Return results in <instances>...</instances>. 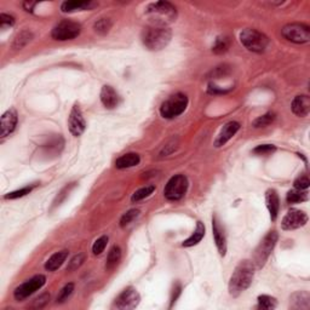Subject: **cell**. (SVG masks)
Listing matches in <instances>:
<instances>
[{"label":"cell","instance_id":"1","mask_svg":"<svg viewBox=\"0 0 310 310\" xmlns=\"http://www.w3.org/2000/svg\"><path fill=\"white\" fill-rule=\"evenodd\" d=\"M254 276V264L250 261H243L235 268L231 281H229V293L232 297H237L251 286Z\"/></svg>","mask_w":310,"mask_h":310},{"label":"cell","instance_id":"2","mask_svg":"<svg viewBox=\"0 0 310 310\" xmlns=\"http://www.w3.org/2000/svg\"><path fill=\"white\" fill-rule=\"evenodd\" d=\"M171 30L167 27L162 26H151L147 27L142 33V41L145 44L147 49L152 50V51H159V50L164 49L170 43Z\"/></svg>","mask_w":310,"mask_h":310},{"label":"cell","instance_id":"3","mask_svg":"<svg viewBox=\"0 0 310 310\" xmlns=\"http://www.w3.org/2000/svg\"><path fill=\"white\" fill-rule=\"evenodd\" d=\"M147 13L155 18L154 26L166 27V24L173 22L177 17L176 7L167 1L153 2L147 7Z\"/></svg>","mask_w":310,"mask_h":310},{"label":"cell","instance_id":"4","mask_svg":"<svg viewBox=\"0 0 310 310\" xmlns=\"http://www.w3.org/2000/svg\"><path fill=\"white\" fill-rule=\"evenodd\" d=\"M240 41L248 51L252 52H264L269 45V39L265 34L256 29H243L239 35Z\"/></svg>","mask_w":310,"mask_h":310},{"label":"cell","instance_id":"5","mask_svg":"<svg viewBox=\"0 0 310 310\" xmlns=\"http://www.w3.org/2000/svg\"><path fill=\"white\" fill-rule=\"evenodd\" d=\"M188 107V97L184 93H174L160 107V114L165 119H173L183 114Z\"/></svg>","mask_w":310,"mask_h":310},{"label":"cell","instance_id":"6","mask_svg":"<svg viewBox=\"0 0 310 310\" xmlns=\"http://www.w3.org/2000/svg\"><path fill=\"white\" fill-rule=\"evenodd\" d=\"M276 241H278V232H269L262 240L258 247L256 248L253 256V264L254 267L262 268L265 264V262L269 258L271 251L275 247Z\"/></svg>","mask_w":310,"mask_h":310},{"label":"cell","instance_id":"7","mask_svg":"<svg viewBox=\"0 0 310 310\" xmlns=\"http://www.w3.org/2000/svg\"><path fill=\"white\" fill-rule=\"evenodd\" d=\"M188 189V179L183 174H176L166 184L164 195L167 200L176 201L184 196Z\"/></svg>","mask_w":310,"mask_h":310},{"label":"cell","instance_id":"8","mask_svg":"<svg viewBox=\"0 0 310 310\" xmlns=\"http://www.w3.org/2000/svg\"><path fill=\"white\" fill-rule=\"evenodd\" d=\"M80 32H81V26L79 23L65 19V21L60 22V23L55 26V28L52 29L51 35L56 40L66 41L76 39L80 34Z\"/></svg>","mask_w":310,"mask_h":310},{"label":"cell","instance_id":"9","mask_svg":"<svg viewBox=\"0 0 310 310\" xmlns=\"http://www.w3.org/2000/svg\"><path fill=\"white\" fill-rule=\"evenodd\" d=\"M282 35L296 44H304L310 40V29L303 23H290L282 28Z\"/></svg>","mask_w":310,"mask_h":310},{"label":"cell","instance_id":"10","mask_svg":"<svg viewBox=\"0 0 310 310\" xmlns=\"http://www.w3.org/2000/svg\"><path fill=\"white\" fill-rule=\"evenodd\" d=\"M45 276L44 275H35L28 281L23 282L22 285H19L17 289L13 292V297L17 301H23L27 297H29L30 295H33L34 292H37L38 290H40L41 287L45 285Z\"/></svg>","mask_w":310,"mask_h":310},{"label":"cell","instance_id":"11","mask_svg":"<svg viewBox=\"0 0 310 310\" xmlns=\"http://www.w3.org/2000/svg\"><path fill=\"white\" fill-rule=\"evenodd\" d=\"M141 297L140 293L137 292V290L134 287H127L126 290H124L120 295L118 296V298L115 300V308L116 309H134L140 304Z\"/></svg>","mask_w":310,"mask_h":310},{"label":"cell","instance_id":"12","mask_svg":"<svg viewBox=\"0 0 310 310\" xmlns=\"http://www.w3.org/2000/svg\"><path fill=\"white\" fill-rule=\"evenodd\" d=\"M307 222H308V216L306 212L292 209L286 213V216L282 220L281 226L284 231H293V229L304 227Z\"/></svg>","mask_w":310,"mask_h":310},{"label":"cell","instance_id":"13","mask_svg":"<svg viewBox=\"0 0 310 310\" xmlns=\"http://www.w3.org/2000/svg\"><path fill=\"white\" fill-rule=\"evenodd\" d=\"M68 124H69V131H71L72 135L76 136V137L82 135V132L86 129V123H85L84 116H82V113L81 110H80L79 106H77V104L73 107V109H72L71 115H69Z\"/></svg>","mask_w":310,"mask_h":310},{"label":"cell","instance_id":"14","mask_svg":"<svg viewBox=\"0 0 310 310\" xmlns=\"http://www.w3.org/2000/svg\"><path fill=\"white\" fill-rule=\"evenodd\" d=\"M239 129L240 124L236 123V121H229V123H227L226 125L222 127L220 134H218L217 138H216L215 147H217V148L223 147L229 140H232V138L234 137L235 134L239 131Z\"/></svg>","mask_w":310,"mask_h":310},{"label":"cell","instance_id":"15","mask_svg":"<svg viewBox=\"0 0 310 310\" xmlns=\"http://www.w3.org/2000/svg\"><path fill=\"white\" fill-rule=\"evenodd\" d=\"M17 113L15 109H9L4 115L1 116V125H0V136L6 137L10 134H12L13 130L17 125Z\"/></svg>","mask_w":310,"mask_h":310},{"label":"cell","instance_id":"16","mask_svg":"<svg viewBox=\"0 0 310 310\" xmlns=\"http://www.w3.org/2000/svg\"><path fill=\"white\" fill-rule=\"evenodd\" d=\"M212 231H213V237H215L216 246L217 250L220 252L221 256H226L227 253V239L226 232H224L223 227L218 222L217 217L212 218Z\"/></svg>","mask_w":310,"mask_h":310},{"label":"cell","instance_id":"17","mask_svg":"<svg viewBox=\"0 0 310 310\" xmlns=\"http://www.w3.org/2000/svg\"><path fill=\"white\" fill-rule=\"evenodd\" d=\"M101 101L107 109H114V108L118 107L119 102H120V97L116 93L114 88L106 85L101 90Z\"/></svg>","mask_w":310,"mask_h":310},{"label":"cell","instance_id":"18","mask_svg":"<svg viewBox=\"0 0 310 310\" xmlns=\"http://www.w3.org/2000/svg\"><path fill=\"white\" fill-rule=\"evenodd\" d=\"M292 112L297 116L304 118L310 112V98L307 95H300L296 97L292 102Z\"/></svg>","mask_w":310,"mask_h":310},{"label":"cell","instance_id":"19","mask_svg":"<svg viewBox=\"0 0 310 310\" xmlns=\"http://www.w3.org/2000/svg\"><path fill=\"white\" fill-rule=\"evenodd\" d=\"M265 203H267L268 211L270 213V220L275 221L279 215V207H280V203H279V196L274 189L267 190L265 193Z\"/></svg>","mask_w":310,"mask_h":310},{"label":"cell","instance_id":"20","mask_svg":"<svg viewBox=\"0 0 310 310\" xmlns=\"http://www.w3.org/2000/svg\"><path fill=\"white\" fill-rule=\"evenodd\" d=\"M291 308L293 309H309L310 295L306 291L296 292L291 296Z\"/></svg>","mask_w":310,"mask_h":310},{"label":"cell","instance_id":"21","mask_svg":"<svg viewBox=\"0 0 310 310\" xmlns=\"http://www.w3.org/2000/svg\"><path fill=\"white\" fill-rule=\"evenodd\" d=\"M141 159L140 155L136 153H127L121 155L120 157H118L115 161L116 168H120V170H124V168H130L134 167V166H137L140 164Z\"/></svg>","mask_w":310,"mask_h":310},{"label":"cell","instance_id":"22","mask_svg":"<svg viewBox=\"0 0 310 310\" xmlns=\"http://www.w3.org/2000/svg\"><path fill=\"white\" fill-rule=\"evenodd\" d=\"M95 5V2L92 1H65L61 6V10L63 12H76V11L91 10Z\"/></svg>","mask_w":310,"mask_h":310},{"label":"cell","instance_id":"23","mask_svg":"<svg viewBox=\"0 0 310 310\" xmlns=\"http://www.w3.org/2000/svg\"><path fill=\"white\" fill-rule=\"evenodd\" d=\"M68 257V251H60L56 252L55 254H52L51 257L48 259V262L45 263V269L48 271H55L57 270L63 263L66 262Z\"/></svg>","mask_w":310,"mask_h":310},{"label":"cell","instance_id":"24","mask_svg":"<svg viewBox=\"0 0 310 310\" xmlns=\"http://www.w3.org/2000/svg\"><path fill=\"white\" fill-rule=\"evenodd\" d=\"M121 259V250L119 246H113L110 248L109 253L107 256V263H106V269L107 270H112L118 265V263L120 262Z\"/></svg>","mask_w":310,"mask_h":310},{"label":"cell","instance_id":"25","mask_svg":"<svg viewBox=\"0 0 310 310\" xmlns=\"http://www.w3.org/2000/svg\"><path fill=\"white\" fill-rule=\"evenodd\" d=\"M204 235H205V226L201 222H198L194 234L189 237V239L185 240V241L183 242V246L184 247H192V246L196 245V243H199L201 241V239L204 237Z\"/></svg>","mask_w":310,"mask_h":310},{"label":"cell","instance_id":"26","mask_svg":"<svg viewBox=\"0 0 310 310\" xmlns=\"http://www.w3.org/2000/svg\"><path fill=\"white\" fill-rule=\"evenodd\" d=\"M154 190H155L154 185H147V187L141 188V189L136 190V192L134 193V195H132V198H131V201L132 203H138V201H141V200H143V199L151 196Z\"/></svg>","mask_w":310,"mask_h":310},{"label":"cell","instance_id":"27","mask_svg":"<svg viewBox=\"0 0 310 310\" xmlns=\"http://www.w3.org/2000/svg\"><path fill=\"white\" fill-rule=\"evenodd\" d=\"M229 46H231V40L228 37H218L216 39L215 45L212 46V51L215 54H224L228 51Z\"/></svg>","mask_w":310,"mask_h":310},{"label":"cell","instance_id":"28","mask_svg":"<svg viewBox=\"0 0 310 310\" xmlns=\"http://www.w3.org/2000/svg\"><path fill=\"white\" fill-rule=\"evenodd\" d=\"M32 38H33L32 33L28 32V30H23V32H21L19 34H17V37L15 38V40H13V44H12L13 49H22L23 46H26L30 40H32Z\"/></svg>","mask_w":310,"mask_h":310},{"label":"cell","instance_id":"29","mask_svg":"<svg viewBox=\"0 0 310 310\" xmlns=\"http://www.w3.org/2000/svg\"><path fill=\"white\" fill-rule=\"evenodd\" d=\"M307 199H308V196H307V193H304L303 190H298V189L290 190V192L287 193V196H286V200L289 204L303 203V201H306Z\"/></svg>","mask_w":310,"mask_h":310},{"label":"cell","instance_id":"30","mask_svg":"<svg viewBox=\"0 0 310 310\" xmlns=\"http://www.w3.org/2000/svg\"><path fill=\"white\" fill-rule=\"evenodd\" d=\"M276 306H278V302L274 297H270V296L267 295H262L258 297V307L261 309L271 310L275 309Z\"/></svg>","mask_w":310,"mask_h":310},{"label":"cell","instance_id":"31","mask_svg":"<svg viewBox=\"0 0 310 310\" xmlns=\"http://www.w3.org/2000/svg\"><path fill=\"white\" fill-rule=\"evenodd\" d=\"M93 28H95L96 33L104 35L112 28V22H110L109 18H101L96 22Z\"/></svg>","mask_w":310,"mask_h":310},{"label":"cell","instance_id":"32","mask_svg":"<svg viewBox=\"0 0 310 310\" xmlns=\"http://www.w3.org/2000/svg\"><path fill=\"white\" fill-rule=\"evenodd\" d=\"M274 119H275V114H274V113H268V114L257 118L256 120L253 121V126L257 127V129H258V127H265L270 125L274 121Z\"/></svg>","mask_w":310,"mask_h":310},{"label":"cell","instance_id":"33","mask_svg":"<svg viewBox=\"0 0 310 310\" xmlns=\"http://www.w3.org/2000/svg\"><path fill=\"white\" fill-rule=\"evenodd\" d=\"M85 259H86V256H85V253H78L77 256H74L73 258L71 259V262H69V264L67 267V270L68 271L77 270L78 268H80L82 264H84Z\"/></svg>","mask_w":310,"mask_h":310},{"label":"cell","instance_id":"34","mask_svg":"<svg viewBox=\"0 0 310 310\" xmlns=\"http://www.w3.org/2000/svg\"><path fill=\"white\" fill-rule=\"evenodd\" d=\"M140 216V210H130V211H127L125 215H123V217H121L120 220V226L121 227H126L129 226L130 223H132L134 221L136 220V218Z\"/></svg>","mask_w":310,"mask_h":310},{"label":"cell","instance_id":"35","mask_svg":"<svg viewBox=\"0 0 310 310\" xmlns=\"http://www.w3.org/2000/svg\"><path fill=\"white\" fill-rule=\"evenodd\" d=\"M74 291V285L73 284H67L62 290L60 291L57 296V303H63V302L68 301V298L71 297L72 293Z\"/></svg>","mask_w":310,"mask_h":310},{"label":"cell","instance_id":"36","mask_svg":"<svg viewBox=\"0 0 310 310\" xmlns=\"http://www.w3.org/2000/svg\"><path fill=\"white\" fill-rule=\"evenodd\" d=\"M107 243H108V236H106V235H103V236H101L99 239H97L92 246L93 254H96V256L101 254L102 252L104 251V248L107 247Z\"/></svg>","mask_w":310,"mask_h":310},{"label":"cell","instance_id":"37","mask_svg":"<svg viewBox=\"0 0 310 310\" xmlns=\"http://www.w3.org/2000/svg\"><path fill=\"white\" fill-rule=\"evenodd\" d=\"M49 301H50L49 293H43V295H40L39 297H37L34 301H33V304L30 307L34 309H41L49 303Z\"/></svg>","mask_w":310,"mask_h":310},{"label":"cell","instance_id":"38","mask_svg":"<svg viewBox=\"0 0 310 310\" xmlns=\"http://www.w3.org/2000/svg\"><path fill=\"white\" fill-rule=\"evenodd\" d=\"M33 185H30V187H24L22 188V189H18V190H15V192L12 193H9L7 195H5V199H18V198H22V196H26L27 194H29L30 192L33 190Z\"/></svg>","mask_w":310,"mask_h":310},{"label":"cell","instance_id":"39","mask_svg":"<svg viewBox=\"0 0 310 310\" xmlns=\"http://www.w3.org/2000/svg\"><path fill=\"white\" fill-rule=\"evenodd\" d=\"M310 185V181L307 176H302L300 178L296 179L295 182V189L298 190H306L308 189Z\"/></svg>","mask_w":310,"mask_h":310},{"label":"cell","instance_id":"40","mask_svg":"<svg viewBox=\"0 0 310 310\" xmlns=\"http://www.w3.org/2000/svg\"><path fill=\"white\" fill-rule=\"evenodd\" d=\"M15 23V18L12 16L6 15V13H1L0 15V27L5 28V27H11Z\"/></svg>","mask_w":310,"mask_h":310},{"label":"cell","instance_id":"41","mask_svg":"<svg viewBox=\"0 0 310 310\" xmlns=\"http://www.w3.org/2000/svg\"><path fill=\"white\" fill-rule=\"evenodd\" d=\"M275 151V147L271 146V145H263V146H258L257 148L253 149V153L256 154H268L271 153V152Z\"/></svg>","mask_w":310,"mask_h":310},{"label":"cell","instance_id":"42","mask_svg":"<svg viewBox=\"0 0 310 310\" xmlns=\"http://www.w3.org/2000/svg\"><path fill=\"white\" fill-rule=\"evenodd\" d=\"M24 9H26V11H33V7L35 6V2H29V1H26L23 4Z\"/></svg>","mask_w":310,"mask_h":310}]
</instances>
